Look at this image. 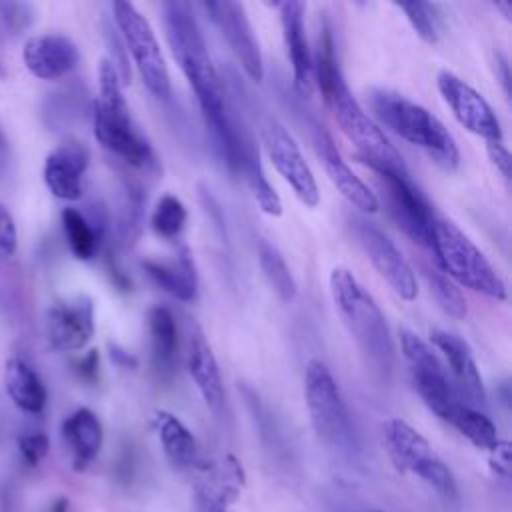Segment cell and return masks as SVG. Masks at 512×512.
Instances as JSON below:
<instances>
[{"label":"cell","instance_id":"6da1fadb","mask_svg":"<svg viewBox=\"0 0 512 512\" xmlns=\"http://www.w3.org/2000/svg\"><path fill=\"white\" fill-rule=\"evenodd\" d=\"M316 66L314 74L318 80V88L330 106L340 130L354 144L360 158L378 174H396L410 176L408 168L400 156V152L390 144L380 126L372 120V116L360 106V102L350 92L344 74L336 56V42L332 28L328 24L322 26L316 46Z\"/></svg>","mask_w":512,"mask_h":512},{"label":"cell","instance_id":"7a4b0ae2","mask_svg":"<svg viewBox=\"0 0 512 512\" xmlns=\"http://www.w3.org/2000/svg\"><path fill=\"white\" fill-rule=\"evenodd\" d=\"M330 294L334 306L366 360L384 376L394 366V342L376 300L346 268L330 272Z\"/></svg>","mask_w":512,"mask_h":512},{"label":"cell","instance_id":"3957f363","mask_svg":"<svg viewBox=\"0 0 512 512\" xmlns=\"http://www.w3.org/2000/svg\"><path fill=\"white\" fill-rule=\"evenodd\" d=\"M368 104L382 126L424 150L442 170L450 172L458 168L460 152L452 134L424 106L386 88H372L368 92Z\"/></svg>","mask_w":512,"mask_h":512},{"label":"cell","instance_id":"277c9868","mask_svg":"<svg viewBox=\"0 0 512 512\" xmlns=\"http://www.w3.org/2000/svg\"><path fill=\"white\" fill-rule=\"evenodd\" d=\"M100 94L92 106V122L96 140L114 156L130 166L146 168L154 164L150 142L142 136L130 116V108L122 94L120 74L108 58L98 68Z\"/></svg>","mask_w":512,"mask_h":512},{"label":"cell","instance_id":"5b68a950","mask_svg":"<svg viewBox=\"0 0 512 512\" xmlns=\"http://www.w3.org/2000/svg\"><path fill=\"white\" fill-rule=\"evenodd\" d=\"M162 14L172 54L178 60L186 80L194 88L200 110H214L226 106L222 80L210 60L192 6L182 0H170L162 4Z\"/></svg>","mask_w":512,"mask_h":512},{"label":"cell","instance_id":"8992f818","mask_svg":"<svg viewBox=\"0 0 512 512\" xmlns=\"http://www.w3.org/2000/svg\"><path fill=\"white\" fill-rule=\"evenodd\" d=\"M430 250L448 278L492 300H506V284L500 274L482 250L450 220L436 218Z\"/></svg>","mask_w":512,"mask_h":512},{"label":"cell","instance_id":"52a82bcc","mask_svg":"<svg viewBox=\"0 0 512 512\" xmlns=\"http://www.w3.org/2000/svg\"><path fill=\"white\" fill-rule=\"evenodd\" d=\"M304 396L316 434L342 456H356L358 440L340 388L320 360H310L304 372Z\"/></svg>","mask_w":512,"mask_h":512},{"label":"cell","instance_id":"ba28073f","mask_svg":"<svg viewBox=\"0 0 512 512\" xmlns=\"http://www.w3.org/2000/svg\"><path fill=\"white\" fill-rule=\"evenodd\" d=\"M112 12L144 86L156 98L166 100L170 96V74L150 22L130 2H114Z\"/></svg>","mask_w":512,"mask_h":512},{"label":"cell","instance_id":"9c48e42d","mask_svg":"<svg viewBox=\"0 0 512 512\" xmlns=\"http://www.w3.org/2000/svg\"><path fill=\"white\" fill-rule=\"evenodd\" d=\"M400 346L410 366L412 382L418 396L422 398V402L428 406L430 412H434L438 418L448 422L456 406L460 404V400L452 388L446 366L438 360V356L420 336L408 330L402 332Z\"/></svg>","mask_w":512,"mask_h":512},{"label":"cell","instance_id":"30bf717a","mask_svg":"<svg viewBox=\"0 0 512 512\" xmlns=\"http://www.w3.org/2000/svg\"><path fill=\"white\" fill-rule=\"evenodd\" d=\"M262 142L274 168L288 182L298 200L308 208L318 206L320 190L316 178L292 134L280 122L268 120L262 128Z\"/></svg>","mask_w":512,"mask_h":512},{"label":"cell","instance_id":"8fae6325","mask_svg":"<svg viewBox=\"0 0 512 512\" xmlns=\"http://www.w3.org/2000/svg\"><path fill=\"white\" fill-rule=\"evenodd\" d=\"M436 84L444 102L468 132L486 142H502L500 120L480 92L448 70L438 72Z\"/></svg>","mask_w":512,"mask_h":512},{"label":"cell","instance_id":"7c38bea8","mask_svg":"<svg viewBox=\"0 0 512 512\" xmlns=\"http://www.w3.org/2000/svg\"><path fill=\"white\" fill-rule=\"evenodd\" d=\"M354 234L364 248L374 270L384 278V282L406 302L418 296L416 274L400 254L396 244L372 222L354 220Z\"/></svg>","mask_w":512,"mask_h":512},{"label":"cell","instance_id":"4fadbf2b","mask_svg":"<svg viewBox=\"0 0 512 512\" xmlns=\"http://www.w3.org/2000/svg\"><path fill=\"white\" fill-rule=\"evenodd\" d=\"M380 180L386 190L388 210L398 226L418 244L432 248V230L438 216L426 196L414 186L410 176L382 174Z\"/></svg>","mask_w":512,"mask_h":512},{"label":"cell","instance_id":"5bb4252c","mask_svg":"<svg viewBox=\"0 0 512 512\" xmlns=\"http://www.w3.org/2000/svg\"><path fill=\"white\" fill-rule=\"evenodd\" d=\"M202 8L210 14V18L220 28L222 36L226 38L230 50L242 64L244 72L254 82H260L264 78L262 52L244 6L240 2L220 0V2H204Z\"/></svg>","mask_w":512,"mask_h":512},{"label":"cell","instance_id":"9a60e30c","mask_svg":"<svg viewBox=\"0 0 512 512\" xmlns=\"http://www.w3.org/2000/svg\"><path fill=\"white\" fill-rule=\"evenodd\" d=\"M430 340L446 360V366H448L446 372H450L448 378L452 382V388L458 400L470 408L484 412L488 404L486 388L470 346L460 336L440 328H434L430 332Z\"/></svg>","mask_w":512,"mask_h":512},{"label":"cell","instance_id":"2e32d148","mask_svg":"<svg viewBox=\"0 0 512 512\" xmlns=\"http://www.w3.org/2000/svg\"><path fill=\"white\" fill-rule=\"evenodd\" d=\"M310 140L314 146L316 156L320 158L330 182L338 188V192L358 210L362 212H376L378 210V198L376 194L352 172V168L346 164L342 154L338 152L332 136L326 132L322 124L316 120L308 122Z\"/></svg>","mask_w":512,"mask_h":512},{"label":"cell","instance_id":"e0dca14e","mask_svg":"<svg viewBox=\"0 0 512 512\" xmlns=\"http://www.w3.org/2000/svg\"><path fill=\"white\" fill-rule=\"evenodd\" d=\"M94 302L88 296H74L54 302L46 312V334L62 352L82 350L94 336Z\"/></svg>","mask_w":512,"mask_h":512},{"label":"cell","instance_id":"ac0fdd59","mask_svg":"<svg viewBox=\"0 0 512 512\" xmlns=\"http://www.w3.org/2000/svg\"><path fill=\"white\" fill-rule=\"evenodd\" d=\"M22 60L32 76L58 80L78 66L80 52L76 42L64 34H38L26 40Z\"/></svg>","mask_w":512,"mask_h":512},{"label":"cell","instance_id":"d6986e66","mask_svg":"<svg viewBox=\"0 0 512 512\" xmlns=\"http://www.w3.org/2000/svg\"><path fill=\"white\" fill-rule=\"evenodd\" d=\"M90 162L86 144L66 140L58 144L44 160L42 176L52 196L60 200H78L82 196V178Z\"/></svg>","mask_w":512,"mask_h":512},{"label":"cell","instance_id":"ffe728a7","mask_svg":"<svg viewBox=\"0 0 512 512\" xmlns=\"http://www.w3.org/2000/svg\"><path fill=\"white\" fill-rule=\"evenodd\" d=\"M186 368H188V374L192 376L200 396L204 398L206 406L214 414H220L224 408L222 374L218 368V360L198 324H192L188 328Z\"/></svg>","mask_w":512,"mask_h":512},{"label":"cell","instance_id":"44dd1931","mask_svg":"<svg viewBox=\"0 0 512 512\" xmlns=\"http://www.w3.org/2000/svg\"><path fill=\"white\" fill-rule=\"evenodd\" d=\"M280 20L286 50L292 64L294 88L300 96H310L314 88V62L310 54V46L306 40V26H304V4L302 2H282Z\"/></svg>","mask_w":512,"mask_h":512},{"label":"cell","instance_id":"7402d4cb","mask_svg":"<svg viewBox=\"0 0 512 512\" xmlns=\"http://www.w3.org/2000/svg\"><path fill=\"white\" fill-rule=\"evenodd\" d=\"M4 388L16 408L26 414H40L48 392L36 368L20 354H12L4 364Z\"/></svg>","mask_w":512,"mask_h":512},{"label":"cell","instance_id":"603a6c76","mask_svg":"<svg viewBox=\"0 0 512 512\" xmlns=\"http://www.w3.org/2000/svg\"><path fill=\"white\" fill-rule=\"evenodd\" d=\"M144 272L156 282L164 292L182 302H192L198 294V276L190 254L184 250L172 260L146 258L142 262Z\"/></svg>","mask_w":512,"mask_h":512},{"label":"cell","instance_id":"cb8c5ba5","mask_svg":"<svg viewBox=\"0 0 512 512\" xmlns=\"http://www.w3.org/2000/svg\"><path fill=\"white\" fill-rule=\"evenodd\" d=\"M62 438L70 448L76 468L88 466L100 452L104 432L98 416L88 408H78L62 422Z\"/></svg>","mask_w":512,"mask_h":512},{"label":"cell","instance_id":"d4e9b609","mask_svg":"<svg viewBox=\"0 0 512 512\" xmlns=\"http://www.w3.org/2000/svg\"><path fill=\"white\" fill-rule=\"evenodd\" d=\"M384 442L394 466L400 472H412L414 466L434 454L428 440L400 418H392L384 424Z\"/></svg>","mask_w":512,"mask_h":512},{"label":"cell","instance_id":"484cf974","mask_svg":"<svg viewBox=\"0 0 512 512\" xmlns=\"http://www.w3.org/2000/svg\"><path fill=\"white\" fill-rule=\"evenodd\" d=\"M152 364L160 376H170L178 354V328L174 314L166 306H154L148 312Z\"/></svg>","mask_w":512,"mask_h":512},{"label":"cell","instance_id":"4316f807","mask_svg":"<svg viewBox=\"0 0 512 512\" xmlns=\"http://www.w3.org/2000/svg\"><path fill=\"white\" fill-rule=\"evenodd\" d=\"M156 432L166 458L176 468H192L198 462V444L194 434L170 412L156 414Z\"/></svg>","mask_w":512,"mask_h":512},{"label":"cell","instance_id":"83f0119b","mask_svg":"<svg viewBox=\"0 0 512 512\" xmlns=\"http://www.w3.org/2000/svg\"><path fill=\"white\" fill-rule=\"evenodd\" d=\"M60 218L70 252L78 260H92L98 254L102 230L76 208H64Z\"/></svg>","mask_w":512,"mask_h":512},{"label":"cell","instance_id":"f1b7e54d","mask_svg":"<svg viewBox=\"0 0 512 512\" xmlns=\"http://www.w3.org/2000/svg\"><path fill=\"white\" fill-rule=\"evenodd\" d=\"M448 424H452L462 436H466L476 448L482 450H494L500 442L498 430L494 422L486 416V412L470 408L466 404H458L454 414L450 416Z\"/></svg>","mask_w":512,"mask_h":512},{"label":"cell","instance_id":"f546056e","mask_svg":"<svg viewBox=\"0 0 512 512\" xmlns=\"http://www.w3.org/2000/svg\"><path fill=\"white\" fill-rule=\"evenodd\" d=\"M258 262H260V268H262L268 284L278 294V298L282 302H292L296 298L298 286H296V280H294L284 256L278 252V248L274 244H270L268 240H260L258 242Z\"/></svg>","mask_w":512,"mask_h":512},{"label":"cell","instance_id":"4dcf8cb0","mask_svg":"<svg viewBox=\"0 0 512 512\" xmlns=\"http://www.w3.org/2000/svg\"><path fill=\"white\" fill-rule=\"evenodd\" d=\"M242 172L246 174L248 186L252 190L254 200L258 202L260 210L264 214H268V216H280L282 214L280 196L276 194V190L268 182V178L264 174V168H262V162H260V154H258L254 144H250V148L246 152V160H244Z\"/></svg>","mask_w":512,"mask_h":512},{"label":"cell","instance_id":"1f68e13d","mask_svg":"<svg viewBox=\"0 0 512 512\" xmlns=\"http://www.w3.org/2000/svg\"><path fill=\"white\" fill-rule=\"evenodd\" d=\"M186 218H188V212H186L184 204L180 202V198H176L172 194H164L156 202V208L150 216V226L156 236H160L164 240H174L182 234V230L186 226Z\"/></svg>","mask_w":512,"mask_h":512},{"label":"cell","instance_id":"d6a6232c","mask_svg":"<svg viewBox=\"0 0 512 512\" xmlns=\"http://www.w3.org/2000/svg\"><path fill=\"white\" fill-rule=\"evenodd\" d=\"M412 474H416L422 482H426L440 498L446 502L458 500V484L452 470L436 456V452L424 458L418 466H414Z\"/></svg>","mask_w":512,"mask_h":512},{"label":"cell","instance_id":"836d02e7","mask_svg":"<svg viewBox=\"0 0 512 512\" xmlns=\"http://www.w3.org/2000/svg\"><path fill=\"white\" fill-rule=\"evenodd\" d=\"M424 276L430 284V292L438 300V304L444 308L454 318H464L466 316V300L462 292L456 288V284L440 270H432L424 266Z\"/></svg>","mask_w":512,"mask_h":512},{"label":"cell","instance_id":"e575fe53","mask_svg":"<svg viewBox=\"0 0 512 512\" xmlns=\"http://www.w3.org/2000/svg\"><path fill=\"white\" fill-rule=\"evenodd\" d=\"M398 8L406 14L408 22L412 24L416 34L424 42H428V44H436L438 42L440 28H438V6L436 4H430V2H404V4H398Z\"/></svg>","mask_w":512,"mask_h":512},{"label":"cell","instance_id":"d590c367","mask_svg":"<svg viewBox=\"0 0 512 512\" xmlns=\"http://www.w3.org/2000/svg\"><path fill=\"white\" fill-rule=\"evenodd\" d=\"M0 18L14 34L26 30L34 20V8L28 2H0Z\"/></svg>","mask_w":512,"mask_h":512},{"label":"cell","instance_id":"8d00e7d4","mask_svg":"<svg viewBox=\"0 0 512 512\" xmlns=\"http://www.w3.org/2000/svg\"><path fill=\"white\" fill-rule=\"evenodd\" d=\"M18 246V232L12 212L0 202V252L12 256Z\"/></svg>","mask_w":512,"mask_h":512},{"label":"cell","instance_id":"74e56055","mask_svg":"<svg viewBox=\"0 0 512 512\" xmlns=\"http://www.w3.org/2000/svg\"><path fill=\"white\" fill-rule=\"evenodd\" d=\"M20 452L28 464H38L48 454V438L42 432H32L20 438Z\"/></svg>","mask_w":512,"mask_h":512},{"label":"cell","instance_id":"f35d334b","mask_svg":"<svg viewBox=\"0 0 512 512\" xmlns=\"http://www.w3.org/2000/svg\"><path fill=\"white\" fill-rule=\"evenodd\" d=\"M486 152L488 158L494 162V166L500 170V174L504 176V180H510V166H512V158L508 148L502 142H486Z\"/></svg>","mask_w":512,"mask_h":512},{"label":"cell","instance_id":"ab89813d","mask_svg":"<svg viewBox=\"0 0 512 512\" xmlns=\"http://www.w3.org/2000/svg\"><path fill=\"white\" fill-rule=\"evenodd\" d=\"M492 452V458H490V464H492V470L502 476V478H508L510 474V446L508 442H498Z\"/></svg>","mask_w":512,"mask_h":512},{"label":"cell","instance_id":"60d3db41","mask_svg":"<svg viewBox=\"0 0 512 512\" xmlns=\"http://www.w3.org/2000/svg\"><path fill=\"white\" fill-rule=\"evenodd\" d=\"M496 68L500 70V82L506 94H510V72H508V60L504 54H496Z\"/></svg>","mask_w":512,"mask_h":512},{"label":"cell","instance_id":"b9f144b4","mask_svg":"<svg viewBox=\"0 0 512 512\" xmlns=\"http://www.w3.org/2000/svg\"><path fill=\"white\" fill-rule=\"evenodd\" d=\"M8 156H10V148H8V138L0 126V176L8 164Z\"/></svg>","mask_w":512,"mask_h":512},{"label":"cell","instance_id":"7bdbcfd3","mask_svg":"<svg viewBox=\"0 0 512 512\" xmlns=\"http://www.w3.org/2000/svg\"><path fill=\"white\" fill-rule=\"evenodd\" d=\"M98 366V354H96V350H92L86 358H84V362H82V374L84 376H92L94 374V368Z\"/></svg>","mask_w":512,"mask_h":512},{"label":"cell","instance_id":"ee69618b","mask_svg":"<svg viewBox=\"0 0 512 512\" xmlns=\"http://www.w3.org/2000/svg\"><path fill=\"white\" fill-rule=\"evenodd\" d=\"M496 8L504 12L506 20H510V12H512V4L510 2H496Z\"/></svg>","mask_w":512,"mask_h":512},{"label":"cell","instance_id":"f6af8a7d","mask_svg":"<svg viewBox=\"0 0 512 512\" xmlns=\"http://www.w3.org/2000/svg\"><path fill=\"white\" fill-rule=\"evenodd\" d=\"M370 512H386V510H370Z\"/></svg>","mask_w":512,"mask_h":512}]
</instances>
